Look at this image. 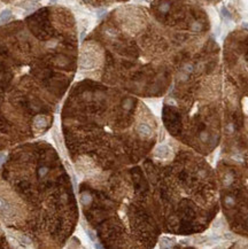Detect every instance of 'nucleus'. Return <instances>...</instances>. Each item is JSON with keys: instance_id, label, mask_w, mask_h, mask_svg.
I'll return each instance as SVG.
<instances>
[{"instance_id": "obj_1", "label": "nucleus", "mask_w": 248, "mask_h": 249, "mask_svg": "<svg viewBox=\"0 0 248 249\" xmlns=\"http://www.w3.org/2000/svg\"><path fill=\"white\" fill-rule=\"evenodd\" d=\"M14 207L2 197H0V213L3 217H13L14 216Z\"/></svg>"}, {"instance_id": "obj_2", "label": "nucleus", "mask_w": 248, "mask_h": 249, "mask_svg": "<svg viewBox=\"0 0 248 249\" xmlns=\"http://www.w3.org/2000/svg\"><path fill=\"white\" fill-rule=\"evenodd\" d=\"M137 131H138L139 135L143 137V138H149L153 134L152 128L149 125H147V124H144V123H141V124L138 125Z\"/></svg>"}, {"instance_id": "obj_3", "label": "nucleus", "mask_w": 248, "mask_h": 249, "mask_svg": "<svg viewBox=\"0 0 248 249\" xmlns=\"http://www.w3.org/2000/svg\"><path fill=\"white\" fill-rule=\"evenodd\" d=\"M171 153V151H170V148L168 147V146H166V145H161V146H159L157 148H156V156L157 157H160V158H167L169 155Z\"/></svg>"}, {"instance_id": "obj_4", "label": "nucleus", "mask_w": 248, "mask_h": 249, "mask_svg": "<svg viewBox=\"0 0 248 249\" xmlns=\"http://www.w3.org/2000/svg\"><path fill=\"white\" fill-rule=\"evenodd\" d=\"M46 123H47L46 117H44L43 115H37L34 119V124L37 130H43L46 126Z\"/></svg>"}, {"instance_id": "obj_5", "label": "nucleus", "mask_w": 248, "mask_h": 249, "mask_svg": "<svg viewBox=\"0 0 248 249\" xmlns=\"http://www.w3.org/2000/svg\"><path fill=\"white\" fill-rule=\"evenodd\" d=\"M10 17H12V12L9 9H3L0 13V23H6Z\"/></svg>"}, {"instance_id": "obj_6", "label": "nucleus", "mask_w": 248, "mask_h": 249, "mask_svg": "<svg viewBox=\"0 0 248 249\" xmlns=\"http://www.w3.org/2000/svg\"><path fill=\"white\" fill-rule=\"evenodd\" d=\"M169 9H170V3H169V2H163V3H161L160 7H159V10H160L161 13H167Z\"/></svg>"}, {"instance_id": "obj_7", "label": "nucleus", "mask_w": 248, "mask_h": 249, "mask_svg": "<svg viewBox=\"0 0 248 249\" xmlns=\"http://www.w3.org/2000/svg\"><path fill=\"white\" fill-rule=\"evenodd\" d=\"M80 200H82L83 204H89V203L91 202V196H90V194H89V193H83V194H82Z\"/></svg>"}, {"instance_id": "obj_8", "label": "nucleus", "mask_w": 248, "mask_h": 249, "mask_svg": "<svg viewBox=\"0 0 248 249\" xmlns=\"http://www.w3.org/2000/svg\"><path fill=\"white\" fill-rule=\"evenodd\" d=\"M47 172H48V169H47L46 167H41V168H39V170H38L39 178H43V177H44Z\"/></svg>"}, {"instance_id": "obj_9", "label": "nucleus", "mask_w": 248, "mask_h": 249, "mask_svg": "<svg viewBox=\"0 0 248 249\" xmlns=\"http://www.w3.org/2000/svg\"><path fill=\"white\" fill-rule=\"evenodd\" d=\"M202 29V24L200 23V22H194L193 24H192V30H194V31H200Z\"/></svg>"}, {"instance_id": "obj_10", "label": "nucleus", "mask_w": 248, "mask_h": 249, "mask_svg": "<svg viewBox=\"0 0 248 249\" xmlns=\"http://www.w3.org/2000/svg\"><path fill=\"white\" fill-rule=\"evenodd\" d=\"M123 108H124V109H130V108H131V100H130V99L124 100V102H123Z\"/></svg>"}, {"instance_id": "obj_11", "label": "nucleus", "mask_w": 248, "mask_h": 249, "mask_svg": "<svg viewBox=\"0 0 248 249\" xmlns=\"http://www.w3.org/2000/svg\"><path fill=\"white\" fill-rule=\"evenodd\" d=\"M200 139H201V141L207 142V141H208V139H209V135H208L207 132H202V133L200 134Z\"/></svg>"}, {"instance_id": "obj_12", "label": "nucleus", "mask_w": 248, "mask_h": 249, "mask_svg": "<svg viewBox=\"0 0 248 249\" xmlns=\"http://www.w3.org/2000/svg\"><path fill=\"white\" fill-rule=\"evenodd\" d=\"M222 15L224 17H228V19H231V14L229 13V10L225 8V7H222Z\"/></svg>"}, {"instance_id": "obj_13", "label": "nucleus", "mask_w": 248, "mask_h": 249, "mask_svg": "<svg viewBox=\"0 0 248 249\" xmlns=\"http://www.w3.org/2000/svg\"><path fill=\"white\" fill-rule=\"evenodd\" d=\"M231 181H232V174H231V173L225 174V177H224V183H225V185H229Z\"/></svg>"}, {"instance_id": "obj_14", "label": "nucleus", "mask_w": 248, "mask_h": 249, "mask_svg": "<svg viewBox=\"0 0 248 249\" xmlns=\"http://www.w3.org/2000/svg\"><path fill=\"white\" fill-rule=\"evenodd\" d=\"M5 158H6V156L3 155V154H0V165L3 163V161H5Z\"/></svg>"}, {"instance_id": "obj_15", "label": "nucleus", "mask_w": 248, "mask_h": 249, "mask_svg": "<svg viewBox=\"0 0 248 249\" xmlns=\"http://www.w3.org/2000/svg\"><path fill=\"white\" fill-rule=\"evenodd\" d=\"M103 13H106V10H105V9H100V10L98 12V16L100 17L101 15H103Z\"/></svg>"}, {"instance_id": "obj_16", "label": "nucleus", "mask_w": 248, "mask_h": 249, "mask_svg": "<svg viewBox=\"0 0 248 249\" xmlns=\"http://www.w3.org/2000/svg\"><path fill=\"white\" fill-rule=\"evenodd\" d=\"M186 70H187L189 73H191L192 70H193V67H192L191 64H187V66H186Z\"/></svg>"}, {"instance_id": "obj_17", "label": "nucleus", "mask_w": 248, "mask_h": 249, "mask_svg": "<svg viewBox=\"0 0 248 249\" xmlns=\"http://www.w3.org/2000/svg\"><path fill=\"white\" fill-rule=\"evenodd\" d=\"M242 27H244L245 29H247V30H248V23H246V22H245V23H242Z\"/></svg>"}, {"instance_id": "obj_18", "label": "nucleus", "mask_w": 248, "mask_h": 249, "mask_svg": "<svg viewBox=\"0 0 248 249\" xmlns=\"http://www.w3.org/2000/svg\"><path fill=\"white\" fill-rule=\"evenodd\" d=\"M50 1H51V2H53V3H55L57 0H50Z\"/></svg>"}, {"instance_id": "obj_19", "label": "nucleus", "mask_w": 248, "mask_h": 249, "mask_svg": "<svg viewBox=\"0 0 248 249\" xmlns=\"http://www.w3.org/2000/svg\"><path fill=\"white\" fill-rule=\"evenodd\" d=\"M85 1H90V0H85Z\"/></svg>"}]
</instances>
